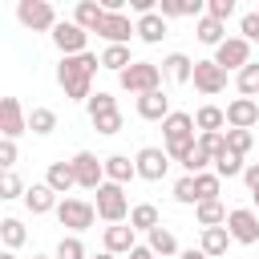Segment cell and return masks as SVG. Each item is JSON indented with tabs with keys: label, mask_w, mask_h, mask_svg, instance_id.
<instances>
[{
	"label": "cell",
	"mask_w": 259,
	"mask_h": 259,
	"mask_svg": "<svg viewBox=\"0 0 259 259\" xmlns=\"http://www.w3.org/2000/svg\"><path fill=\"white\" fill-rule=\"evenodd\" d=\"M97 69H101V65H97V57H93L89 49L77 53V57H61V65H57V85L65 89L69 101H89Z\"/></svg>",
	"instance_id": "6da1fadb"
},
{
	"label": "cell",
	"mask_w": 259,
	"mask_h": 259,
	"mask_svg": "<svg viewBox=\"0 0 259 259\" xmlns=\"http://www.w3.org/2000/svg\"><path fill=\"white\" fill-rule=\"evenodd\" d=\"M162 150H166V158L170 162H186V154L194 150V117L190 113H182V109H170L166 117H162Z\"/></svg>",
	"instance_id": "7a4b0ae2"
},
{
	"label": "cell",
	"mask_w": 259,
	"mask_h": 259,
	"mask_svg": "<svg viewBox=\"0 0 259 259\" xmlns=\"http://www.w3.org/2000/svg\"><path fill=\"white\" fill-rule=\"evenodd\" d=\"M93 194H97V198H93V210H97V219H105L109 227H113V223H125V219H130V198H125V186L101 182V186H97Z\"/></svg>",
	"instance_id": "3957f363"
},
{
	"label": "cell",
	"mask_w": 259,
	"mask_h": 259,
	"mask_svg": "<svg viewBox=\"0 0 259 259\" xmlns=\"http://www.w3.org/2000/svg\"><path fill=\"white\" fill-rule=\"evenodd\" d=\"M117 85H121L125 93L142 97V93L162 89V73H158V65H154V61H134L130 69H121V73H117Z\"/></svg>",
	"instance_id": "277c9868"
},
{
	"label": "cell",
	"mask_w": 259,
	"mask_h": 259,
	"mask_svg": "<svg viewBox=\"0 0 259 259\" xmlns=\"http://www.w3.org/2000/svg\"><path fill=\"white\" fill-rule=\"evenodd\" d=\"M53 214H57V223H61L69 235H81V231H89V227H93V219H97L93 202H85V198H61Z\"/></svg>",
	"instance_id": "5b68a950"
},
{
	"label": "cell",
	"mask_w": 259,
	"mask_h": 259,
	"mask_svg": "<svg viewBox=\"0 0 259 259\" xmlns=\"http://www.w3.org/2000/svg\"><path fill=\"white\" fill-rule=\"evenodd\" d=\"M16 20H20L28 32H53L57 8H53L49 0H20V4H16Z\"/></svg>",
	"instance_id": "8992f818"
},
{
	"label": "cell",
	"mask_w": 259,
	"mask_h": 259,
	"mask_svg": "<svg viewBox=\"0 0 259 259\" xmlns=\"http://www.w3.org/2000/svg\"><path fill=\"white\" fill-rule=\"evenodd\" d=\"M227 235H231V243H243V247H251V243H259V214L251 210V206H235V210H227Z\"/></svg>",
	"instance_id": "52a82bcc"
},
{
	"label": "cell",
	"mask_w": 259,
	"mask_h": 259,
	"mask_svg": "<svg viewBox=\"0 0 259 259\" xmlns=\"http://www.w3.org/2000/svg\"><path fill=\"white\" fill-rule=\"evenodd\" d=\"M69 166H73V182H77L81 190H97V186L105 182V170H101V158H97L93 150H77V154L69 158Z\"/></svg>",
	"instance_id": "ba28073f"
},
{
	"label": "cell",
	"mask_w": 259,
	"mask_h": 259,
	"mask_svg": "<svg viewBox=\"0 0 259 259\" xmlns=\"http://www.w3.org/2000/svg\"><path fill=\"white\" fill-rule=\"evenodd\" d=\"M166 170H170V158H166L162 146H142V150L134 154V174H138V178H146V182H162Z\"/></svg>",
	"instance_id": "9c48e42d"
},
{
	"label": "cell",
	"mask_w": 259,
	"mask_h": 259,
	"mask_svg": "<svg viewBox=\"0 0 259 259\" xmlns=\"http://www.w3.org/2000/svg\"><path fill=\"white\" fill-rule=\"evenodd\" d=\"M210 61H214L223 73H239V69L251 61V45H247L243 36H227V40L214 49V57H210Z\"/></svg>",
	"instance_id": "30bf717a"
},
{
	"label": "cell",
	"mask_w": 259,
	"mask_h": 259,
	"mask_svg": "<svg viewBox=\"0 0 259 259\" xmlns=\"http://www.w3.org/2000/svg\"><path fill=\"white\" fill-rule=\"evenodd\" d=\"M49 36H53V45H57L61 57H77V53H85V45H89V32H81L73 20H57Z\"/></svg>",
	"instance_id": "8fae6325"
},
{
	"label": "cell",
	"mask_w": 259,
	"mask_h": 259,
	"mask_svg": "<svg viewBox=\"0 0 259 259\" xmlns=\"http://www.w3.org/2000/svg\"><path fill=\"white\" fill-rule=\"evenodd\" d=\"M20 134H28V113L16 97H0V138L16 142Z\"/></svg>",
	"instance_id": "7c38bea8"
},
{
	"label": "cell",
	"mask_w": 259,
	"mask_h": 259,
	"mask_svg": "<svg viewBox=\"0 0 259 259\" xmlns=\"http://www.w3.org/2000/svg\"><path fill=\"white\" fill-rule=\"evenodd\" d=\"M97 36H101L105 45H130V40H134V20H130V12H105L101 24H97Z\"/></svg>",
	"instance_id": "4fadbf2b"
},
{
	"label": "cell",
	"mask_w": 259,
	"mask_h": 259,
	"mask_svg": "<svg viewBox=\"0 0 259 259\" xmlns=\"http://www.w3.org/2000/svg\"><path fill=\"white\" fill-rule=\"evenodd\" d=\"M223 121H227V130H255V125H259V101H251V97L227 101Z\"/></svg>",
	"instance_id": "5bb4252c"
},
{
	"label": "cell",
	"mask_w": 259,
	"mask_h": 259,
	"mask_svg": "<svg viewBox=\"0 0 259 259\" xmlns=\"http://www.w3.org/2000/svg\"><path fill=\"white\" fill-rule=\"evenodd\" d=\"M190 81H194V89H198V93H206V97H214V93H223V89H227V73H223L214 61H194Z\"/></svg>",
	"instance_id": "9a60e30c"
},
{
	"label": "cell",
	"mask_w": 259,
	"mask_h": 259,
	"mask_svg": "<svg viewBox=\"0 0 259 259\" xmlns=\"http://www.w3.org/2000/svg\"><path fill=\"white\" fill-rule=\"evenodd\" d=\"M101 251H109V255H130L134 247H138V231L130 227V223H113V227H105L101 231Z\"/></svg>",
	"instance_id": "2e32d148"
},
{
	"label": "cell",
	"mask_w": 259,
	"mask_h": 259,
	"mask_svg": "<svg viewBox=\"0 0 259 259\" xmlns=\"http://www.w3.org/2000/svg\"><path fill=\"white\" fill-rule=\"evenodd\" d=\"M190 69H194V61H190L186 53H166L162 65H158V73H162L166 81H174V85H190Z\"/></svg>",
	"instance_id": "e0dca14e"
},
{
	"label": "cell",
	"mask_w": 259,
	"mask_h": 259,
	"mask_svg": "<svg viewBox=\"0 0 259 259\" xmlns=\"http://www.w3.org/2000/svg\"><path fill=\"white\" fill-rule=\"evenodd\" d=\"M101 170H105V182H113V186H125L130 178H138L130 154H109V158H101Z\"/></svg>",
	"instance_id": "ac0fdd59"
},
{
	"label": "cell",
	"mask_w": 259,
	"mask_h": 259,
	"mask_svg": "<svg viewBox=\"0 0 259 259\" xmlns=\"http://www.w3.org/2000/svg\"><path fill=\"white\" fill-rule=\"evenodd\" d=\"M166 113H170V97H166L162 89L138 97V117H142V121H162Z\"/></svg>",
	"instance_id": "d6986e66"
},
{
	"label": "cell",
	"mask_w": 259,
	"mask_h": 259,
	"mask_svg": "<svg viewBox=\"0 0 259 259\" xmlns=\"http://www.w3.org/2000/svg\"><path fill=\"white\" fill-rule=\"evenodd\" d=\"M24 206H28V214H49V210H57V194L45 182H32V186H24Z\"/></svg>",
	"instance_id": "ffe728a7"
},
{
	"label": "cell",
	"mask_w": 259,
	"mask_h": 259,
	"mask_svg": "<svg viewBox=\"0 0 259 259\" xmlns=\"http://www.w3.org/2000/svg\"><path fill=\"white\" fill-rule=\"evenodd\" d=\"M134 36L146 40V45H162V36H166V20H162L158 12H146V16L134 20Z\"/></svg>",
	"instance_id": "44dd1931"
},
{
	"label": "cell",
	"mask_w": 259,
	"mask_h": 259,
	"mask_svg": "<svg viewBox=\"0 0 259 259\" xmlns=\"http://www.w3.org/2000/svg\"><path fill=\"white\" fill-rule=\"evenodd\" d=\"M227 247H231V235H227V227H206V231L198 235V251H202L206 259H219V255H227Z\"/></svg>",
	"instance_id": "7402d4cb"
},
{
	"label": "cell",
	"mask_w": 259,
	"mask_h": 259,
	"mask_svg": "<svg viewBox=\"0 0 259 259\" xmlns=\"http://www.w3.org/2000/svg\"><path fill=\"white\" fill-rule=\"evenodd\" d=\"M45 186L53 190V194H69L77 182H73V166L69 162H49V170H45Z\"/></svg>",
	"instance_id": "603a6c76"
},
{
	"label": "cell",
	"mask_w": 259,
	"mask_h": 259,
	"mask_svg": "<svg viewBox=\"0 0 259 259\" xmlns=\"http://www.w3.org/2000/svg\"><path fill=\"white\" fill-rule=\"evenodd\" d=\"M101 4L97 0H77V8H73V24L81 28V32H97V24H101Z\"/></svg>",
	"instance_id": "cb8c5ba5"
},
{
	"label": "cell",
	"mask_w": 259,
	"mask_h": 259,
	"mask_svg": "<svg viewBox=\"0 0 259 259\" xmlns=\"http://www.w3.org/2000/svg\"><path fill=\"white\" fill-rule=\"evenodd\" d=\"M97 65H101V69H109V73H121V69H130V65H134V57H130V45H105V49H101V57H97Z\"/></svg>",
	"instance_id": "d4e9b609"
},
{
	"label": "cell",
	"mask_w": 259,
	"mask_h": 259,
	"mask_svg": "<svg viewBox=\"0 0 259 259\" xmlns=\"http://www.w3.org/2000/svg\"><path fill=\"white\" fill-rule=\"evenodd\" d=\"M130 227L134 231H154V227H162V214H158V206L154 202H138V206H130Z\"/></svg>",
	"instance_id": "484cf974"
},
{
	"label": "cell",
	"mask_w": 259,
	"mask_h": 259,
	"mask_svg": "<svg viewBox=\"0 0 259 259\" xmlns=\"http://www.w3.org/2000/svg\"><path fill=\"white\" fill-rule=\"evenodd\" d=\"M194 36H198L202 45L219 49V45L227 40V24H219V20H210V16H198V20H194Z\"/></svg>",
	"instance_id": "4316f807"
},
{
	"label": "cell",
	"mask_w": 259,
	"mask_h": 259,
	"mask_svg": "<svg viewBox=\"0 0 259 259\" xmlns=\"http://www.w3.org/2000/svg\"><path fill=\"white\" fill-rule=\"evenodd\" d=\"M190 117H194V130L198 134H223V125H227L219 105H198V113H190Z\"/></svg>",
	"instance_id": "83f0119b"
},
{
	"label": "cell",
	"mask_w": 259,
	"mask_h": 259,
	"mask_svg": "<svg viewBox=\"0 0 259 259\" xmlns=\"http://www.w3.org/2000/svg\"><path fill=\"white\" fill-rule=\"evenodd\" d=\"M210 166H214V174H219V178H239L247 162H243L239 154H231V150H227V142H223V150L210 158Z\"/></svg>",
	"instance_id": "f1b7e54d"
},
{
	"label": "cell",
	"mask_w": 259,
	"mask_h": 259,
	"mask_svg": "<svg viewBox=\"0 0 259 259\" xmlns=\"http://www.w3.org/2000/svg\"><path fill=\"white\" fill-rule=\"evenodd\" d=\"M190 178H194V202H210V198H219L223 178H219L214 170H202V174H190Z\"/></svg>",
	"instance_id": "f546056e"
},
{
	"label": "cell",
	"mask_w": 259,
	"mask_h": 259,
	"mask_svg": "<svg viewBox=\"0 0 259 259\" xmlns=\"http://www.w3.org/2000/svg\"><path fill=\"white\" fill-rule=\"evenodd\" d=\"M194 219H198L202 231H206V227H223V223H227V206H223L219 198H210V202H194Z\"/></svg>",
	"instance_id": "4dcf8cb0"
},
{
	"label": "cell",
	"mask_w": 259,
	"mask_h": 259,
	"mask_svg": "<svg viewBox=\"0 0 259 259\" xmlns=\"http://www.w3.org/2000/svg\"><path fill=\"white\" fill-rule=\"evenodd\" d=\"M146 247H150L158 259H170V255H178V239H174V231H170V227H154Z\"/></svg>",
	"instance_id": "1f68e13d"
},
{
	"label": "cell",
	"mask_w": 259,
	"mask_h": 259,
	"mask_svg": "<svg viewBox=\"0 0 259 259\" xmlns=\"http://www.w3.org/2000/svg\"><path fill=\"white\" fill-rule=\"evenodd\" d=\"M0 243H4V251H20V247L28 243L24 223H20V219H0Z\"/></svg>",
	"instance_id": "d6a6232c"
},
{
	"label": "cell",
	"mask_w": 259,
	"mask_h": 259,
	"mask_svg": "<svg viewBox=\"0 0 259 259\" xmlns=\"http://www.w3.org/2000/svg\"><path fill=\"white\" fill-rule=\"evenodd\" d=\"M28 130H32L36 138H49V134L57 130V109H49V105H36V109L28 113Z\"/></svg>",
	"instance_id": "836d02e7"
},
{
	"label": "cell",
	"mask_w": 259,
	"mask_h": 259,
	"mask_svg": "<svg viewBox=\"0 0 259 259\" xmlns=\"http://www.w3.org/2000/svg\"><path fill=\"white\" fill-rule=\"evenodd\" d=\"M223 142H227V150H231V154L247 158V154H251V146H255V130H227V134H223Z\"/></svg>",
	"instance_id": "e575fe53"
},
{
	"label": "cell",
	"mask_w": 259,
	"mask_h": 259,
	"mask_svg": "<svg viewBox=\"0 0 259 259\" xmlns=\"http://www.w3.org/2000/svg\"><path fill=\"white\" fill-rule=\"evenodd\" d=\"M235 85H239V93H243V97H251V101H255V93H259V61H247V65L239 69Z\"/></svg>",
	"instance_id": "d590c367"
},
{
	"label": "cell",
	"mask_w": 259,
	"mask_h": 259,
	"mask_svg": "<svg viewBox=\"0 0 259 259\" xmlns=\"http://www.w3.org/2000/svg\"><path fill=\"white\" fill-rule=\"evenodd\" d=\"M53 259H89V251H85L81 235H61V243H57Z\"/></svg>",
	"instance_id": "8d00e7d4"
},
{
	"label": "cell",
	"mask_w": 259,
	"mask_h": 259,
	"mask_svg": "<svg viewBox=\"0 0 259 259\" xmlns=\"http://www.w3.org/2000/svg\"><path fill=\"white\" fill-rule=\"evenodd\" d=\"M85 109H89V121H93V117H101V113H113V109H117V97L105 93V89H97V93H89Z\"/></svg>",
	"instance_id": "74e56055"
},
{
	"label": "cell",
	"mask_w": 259,
	"mask_h": 259,
	"mask_svg": "<svg viewBox=\"0 0 259 259\" xmlns=\"http://www.w3.org/2000/svg\"><path fill=\"white\" fill-rule=\"evenodd\" d=\"M12 198H24V182L16 170H0V202H12Z\"/></svg>",
	"instance_id": "f35d334b"
},
{
	"label": "cell",
	"mask_w": 259,
	"mask_h": 259,
	"mask_svg": "<svg viewBox=\"0 0 259 259\" xmlns=\"http://www.w3.org/2000/svg\"><path fill=\"white\" fill-rule=\"evenodd\" d=\"M202 16H210V20L227 24V20L235 16V0H206V4H202Z\"/></svg>",
	"instance_id": "ab89813d"
},
{
	"label": "cell",
	"mask_w": 259,
	"mask_h": 259,
	"mask_svg": "<svg viewBox=\"0 0 259 259\" xmlns=\"http://www.w3.org/2000/svg\"><path fill=\"white\" fill-rule=\"evenodd\" d=\"M121 125H125V117H121V109H113V113H101V117H93V130H97V134H105V138H113V134H121Z\"/></svg>",
	"instance_id": "60d3db41"
},
{
	"label": "cell",
	"mask_w": 259,
	"mask_h": 259,
	"mask_svg": "<svg viewBox=\"0 0 259 259\" xmlns=\"http://www.w3.org/2000/svg\"><path fill=\"white\" fill-rule=\"evenodd\" d=\"M206 166H210V154H206V150H202V146L194 142V150L186 154V162H182V170H186V174H202Z\"/></svg>",
	"instance_id": "b9f144b4"
},
{
	"label": "cell",
	"mask_w": 259,
	"mask_h": 259,
	"mask_svg": "<svg viewBox=\"0 0 259 259\" xmlns=\"http://www.w3.org/2000/svg\"><path fill=\"white\" fill-rule=\"evenodd\" d=\"M174 202H182V206H194V178H190V174H182V178L174 182Z\"/></svg>",
	"instance_id": "7bdbcfd3"
},
{
	"label": "cell",
	"mask_w": 259,
	"mask_h": 259,
	"mask_svg": "<svg viewBox=\"0 0 259 259\" xmlns=\"http://www.w3.org/2000/svg\"><path fill=\"white\" fill-rule=\"evenodd\" d=\"M16 158H20V146H16V142H8V138H0V170H12V166H16Z\"/></svg>",
	"instance_id": "ee69618b"
},
{
	"label": "cell",
	"mask_w": 259,
	"mask_h": 259,
	"mask_svg": "<svg viewBox=\"0 0 259 259\" xmlns=\"http://www.w3.org/2000/svg\"><path fill=\"white\" fill-rule=\"evenodd\" d=\"M239 28H243V40H247V45H251V40H259V12H243Z\"/></svg>",
	"instance_id": "f6af8a7d"
},
{
	"label": "cell",
	"mask_w": 259,
	"mask_h": 259,
	"mask_svg": "<svg viewBox=\"0 0 259 259\" xmlns=\"http://www.w3.org/2000/svg\"><path fill=\"white\" fill-rule=\"evenodd\" d=\"M194 142H198V146H202V150H206V154H210V158H214V154H219V150H223V134H198V138H194Z\"/></svg>",
	"instance_id": "bcb514c9"
},
{
	"label": "cell",
	"mask_w": 259,
	"mask_h": 259,
	"mask_svg": "<svg viewBox=\"0 0 259 259\" xmlns=\"http://www.w3.org/2000/svg\"><path fill=\"white\" fill-rule=\"evenodd\" d=\"M239 178H243V182H247V190H251V194H259V162H247V166H243V174H239Z\"/></svg>",
	"instance_id": "7dc6e473"
},
{
	"label": "cell",
	"mask_w": 259,
	"mask_h": 259,
	"mask_svg": "<svg viewBox=\"0 0 259 259\" xmlns=\"http://www.w3.org/2000/svg\"><path fill=\"white\" fill-rule=\"evenodd\" d=\"M130 259H158V255H154V251H150V247H142V243H138V247H134V251H130Z\"/></svg>",
	"instance_id": "c3c4849f"
},
{
	"label": "cell",
	"mask_w": 259,
	"mask_h": 259,
	"mask_svg": "<svg viewBox=\"0 0 259 259\" xmlns=\"http://www.w3.org/2000/svg\"><path fill=\"white\" fill-rule=\"evenodd\" d=\"M178 259H206V255H202L198 247H190V251H178Z\"/></svg>",
	"instance_id": "681fc988"
},
{
	"label": "cell",
	"mask_w": 259,
	"mask_h": 259,
	"mask_svg": "<svg viewBox=\"0 0 259 259\" xmlns=\"http://www.w3.org/2000/svg\"><path fill=\"white\" fill-rule=\"evenodd\" d=\"M89 259H117V255H109V251H97V255H89Z\"/></svg>",
	"instance_id": "f907efd6"
},
{
	"label": "cell",
	"mask_w": 259,
	"mask_h": 259,
	"mask_svg": "<svg viewBox=\"0 0 259 259\" xmlns=\"http://www.w3.org/2000/svg\"><path fill=\"white\" fill-rule=\"evenodd\" d=\"M0 259H16V251H0Z\"/></svg>",
	"instance_id": "816d5d0a"
},
{
	"label": "cell",
	"mask_w": 259,
	"mask_h": 259,
	"mask_svg": "<svg viewBox=\"0 0 259 259\" xmlns=\"http://www.w3.org/2000/svg\"><path fill=\"white\" fill-rule=\"evenodd\" d=\"M32 259H53V255H32Z\"/></svg>",
	"instance_id": "f5cc1de1"
},
{
	"label": "cell",
	"mask_w": 259,
	"mask_h": 259,
	"mask_svg": "<svg viewBox=\"0 0 259 259\" xmlns=\"http://www.w3.org/2000/svg\"><path fill=\"white\" fill-rule=\"evenodd\" d=\"M251 198H255V206H259V194H251Z\"/></svg>",
	"instance_id": "db71d44e"
}]
</instances>
